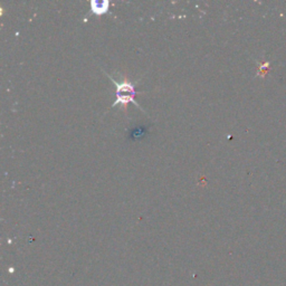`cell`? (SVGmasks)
<instances>
[{
  "mask_svg": "<svg viewBox=\"0 0 286 286\" xmlns=\"http://www.w3.org/2000/svg\"><path fill=\"white\" fill-rule=\"evenodd\" d=\"M110 78H111L112 83L116 85V88H117V100L113 103V106L120 105L122 107H124V106L127 107L128 103L131 102L138 107H140L138 103H136L134 100V96H135L136 92H135V87L133 83H131L127 78H124L122 82H118V81H116V79H113L111 76H110Z\"/></svg>",
  "mask_w": 286,
  "mask_h": 286,
  "instance_id": "6da1fadb",
  "label": "cell"
},
{
  "mask_svg": "<svg viewBox=\"0 0 286 286\" xmlns=\"http://www.w3.org/2000/svg\"><path fill=\"white\" fill-rule=\"evenodd\" d=\"M146 133H147V129L145 127H138L131 131L130 138L132 140H140L146 135Z\"/></svg>",
  "mask_w": 286,
  "mask_h": 286,
  "instance_id": "3957f363",
  "label": "cell"
},
{
  "mask_svg": "<svg viewBox=\"0 0 286 286\" xmlns=\"http://www.w3.org/2000/svg\"><path fill=\"white\" fill-rule=\"evenodd\" d=\"M108 6H110V3H108V2H101V3L93 2L92 3V11L95 15L101 16L103 14H105L106 11L108 10Z\"/></svg>",
  "mask_w": 286,
  "mask_h": 286,
  "instance_id": "7a4b0ae2",
  "label": "cell"
}]
</instances>
